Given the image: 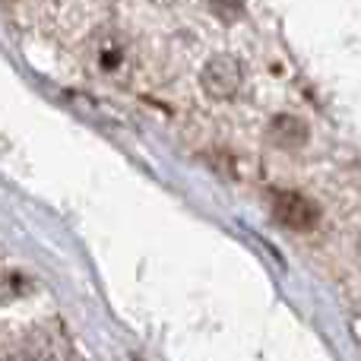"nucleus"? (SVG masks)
Masks as SVG:
<instances>
[{"mask_svg":"<svg viewBox=\"0 0 361 361\" xmlns=\"http://www.w3.org/2000/svg\"><path fill=\"white\" fill-rule=\"evenodd\" d=\"M269 209H273L276 222L286 225L292 231H311L320 222V209L307 193L292 190V187H279L269 197Z\"/></svg>","mask_w":361,"mask_h":361,"instance_id":"f257e3e1","label":"nucleus"},{"mask_svg":"<svg viewBox=\"0 0 361 361\" xmlns=\"http://www.w3.org/2000/svg\"><path fill=\"white\" fill-rule=\"evenodd\" d=\"M200 82H203V89H206V95H209V99L228 102V99H235V95L241 92L244 70H241V63H238L235 57L216 54V57H209V61H206L203 73H200Z\"/></svg>","mask_w":361,"mask_h":361,"instance_id":"f03ea898","label":"nucleus"},{"mask_svg":"<svg viewBox=\"0 0 361 361\" xmlns=\"http://www.w3.org/2000/svg\"><path fill=\"white\" fill-rule=\"evenodd\" d=\"M307 137V127L301 124L298 118H292V114H279V118L269 124V143L282 146V149H295V146H301Z\"/></svg>","mask_w":361,"mask_h":361,"instance_id":"7ed1b4c3","label":"nucleus"},{"mask_svg":"<svg viewBox=\"0 0 361 361\" xmlns=\"http://www.w3.org/2000/svg\"><path fill=\"white\" fill-rule=\"evenodd\" d=\"M206 6L212 10V16L225 19V23H235V19L241 16V10H244L241 0H206Z\"/></svg>","mask_w":361,"mask_h":361,"instance_id":"20e7f679","label":"nucleus"}]
</instances>
